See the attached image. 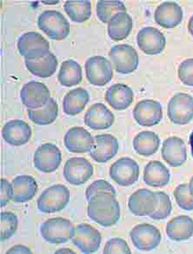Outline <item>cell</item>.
<instances>
[{
  "instance_id": "45",
  "label": "cell",
  "mask_w": 193,
  "mask_h": 254,
  "mask_svg": "<svg viewBox=\"0 0 193 254\" xmlns=\"http://www.w3.org/2000/svg\"><path fill=\"white\" fill-rule=\"evenodd\" d=\"M56 254H75V253L70 249L65 248V249H60V250L57 251Z\"/></svg>"
},
{
  "instance_id": "21",
  "label": "cell",
  "mask_w": 193,
  "mask_h": 254,
  "mask_svg": "<svg viewBox=\"0 0 193 254\" xmlns=\"http://www.w3.org/2000/svg\"><path fill=\"white\" fill-rule=\"evenodd\" d=\"M115 120L113 113L101 103L94 104L84 114L85 126L93 130H106L113 126Z\"/></svg>"
},
{
  "instance_id": "24",
  "label": "cell",
  "mask_w": 193,
  "mask_h": 254,
  "mask_svg": "<svg viewBox=\"0 0 193 254\" xmlns=\"http://www.w3.org/2000/svg\"><path fill=\"white\" fill-rule=\"evenodd\" d=\"M132 90L127 85L115 84L107 89L105 95L106 102L117 111H123L133 102Z\"/></svg>"
},
{
  "instance_id": "22",
  "label": "cell",
  "mask_w": 193,
  "mask_h": 254,
  "mask_svg": "<svg viewBox=\"0 0 193 254\" xmlns=\"http://www.w3.org/2000/svg\"><path fill=\"white\" fill-rule=\"evenodd\" d=\"M162 158L169 166L179 167L185 164L187 159V152L185 142L179 137L166 138L161 149Z\"/></svg>"
},
{
  "instance_id": "44",
  "label": "cell",
  "mask_w": 193,
  "mask_h": 254,
  "mask_svg": "<svg viewBox=\"0 0 193 254\" xmlns=\"http://www.w3.org/2000/svg\"><path fill=\"white\" fill-rule=\"evenodd\" d=\"M188 30L189 32L193 36V16L190 18L189 23H188Z\"/></svg>"
},
{
  "instance_id": "29",
  "label": "cell",
  "mask_w": 193,
  "mask_h": 254,
  "mask_svg": "<svg viewBox=\"0 0 193 254\" xmlns=\"http://www.w3.org/2000/svg\"><path fill=\"white\" fill-rule=\"evenodd\" d=\"M89 100L90 96L85 89L81 87L73 89L64 98V112L70 116L77 115L84 109Z\"/></svg>"
},
{
  "instance_id": "36",
  "label": "cell",
  "mask_w": 193,
  "mask_h": 254,
  "mask_svg": "<svg viewBox=\"0 0 193 254\" xmlns=\"http://www.w3.org/2000/svg\"><path fill=\"white\" fill-rule=\"evenodd\" d=\"M0 238L1 240H9L17 232L18 217L11 212H2L0 214Z\"/></svg>"
},
{
  "instance_id": "18",
  "label": "cell",
  "mask_w": 193,
  "mask_h": 254,
  "mask_svg": "<svg viewBox=\"0 0 193 254\" xmlns=\"http://www.w3.org/2000/svg\"><path fill=\"white\" fill-rule=\"evenodd\" d=\"M119 152V141L111 134H99L94 137V145L90 151L91 159L98 163H106Z\"/></svg>"
},
{
  "instance_id": "1",
  "label": "cell",
  "mask_w": 193,
  "mask_h": 254,
  "mask_svg": "<svg viewBox=\"0 0 193 254\" xmlns=\"http://www.w3.org/2000/svg\"><path fill=\"white\" fill-rule=\"evenodd\" d=\"M89 218L100 226L109 227L116 225L120 218V207L116 195L101 192L88 200Z\"/></svg>"
},
{
  "instance_id": "42",
  "label": "cell",
  "mask_w": 193,
  "mask_h": 254,
  "mask_svg": "<svg viewBox=\"0 0 193 254\" xmlns=\"http://www.w3.org/2000/svg\"><path fill=\"white\" fill-rule=\"evenodd\" d=\"M13 190H12V184L10 183L8 180L1 179V190H0V197H1V207H4L7 205L12 198Z\"/></svg>"
},
{
  "instance_id": "43",
  "label": "cell",
  "mask_w": 193,
  "mask_h": 254,
  "mask_svg": "<svg viewBox=\"0 0 193 254\" xmlns=\"http://www.w3.org/2000/svg\"><path fill=\"white\" fill-rule=\"evenodd\" d=\"M6 254H32V251L23 245H16L15 247L10 248Z\"/></svg>"
},
{
  "instance_id": "41",
  "label": "cell",
  "mask_w": 193,
  "mask_h": 254,
  "mask_svg": "<svg viewBox=\"0 0 193 254\" xmlns=\"http://www.w3.org/2000/svg\"><path fill=\"white\" fill-rule=\"evenodd\" d=\"M179 78L183 84L193 86V59H187L180 64Z\"/></svg>"
},
{
  "instance_id": "28",
  "label": "cell",
  "mask_w": 193,
  "mask_h": 254,
  "mask_svg": "<svg viewBox=\"0 0 193 254\" xmlns=\"http://www.w3.org/2000/svg\"><path fill=\"white\" fill-rule=\"evenodd\" d=\"M170 179L169 170L159 161H151L144 167V181L149 187H164L169 183Z\"/></svg>"
},
{
  "instance_id": "10",
  "label": "cell",
  "mask_w": 193,
  "mask_h": 254,
  "mask_svg": "<svg viewBox=\"0 0 193 254\" xmlns=\"http://www.w3.org/2000/svg\"><path fill=\"white\" fill-rule=\"evenodd\" d=\"M71 241L83 254H94L100 247L102 236L91 225L80 224L75 227Z\"/></svg>"
},
{
  "instance_id": "3",
  "label": "cell",
  "mask_w": 193,
  "mask_h": 254,
  "mask_svg": "<svg viewBox=\"0 0 193 254\" xmlns=\"http://www.w3.org/2000/svg\"><path fill=\"white\" fill-rule=\"evenodd\" d=\"M39 28L50 39L63 40L70 33V24L61 12L48 10L42 12L38 18Z\"/></svg>"
},
{
  "instance_id": "19",
  "label": "cell",
  "mask_w": 193,
  "mask_h": 254,
  "mask_svg": "<svg viewBox=\"0 0 193 254\" xmlns=\"http://www.w3.org/2000/svg\"><path fill=\"white\" fill-rule=\"evenodd\" d=\"M64 144L69 152L85 153L91 151L94 145V138L83 127H71L64 135Z\"/></svg>"
},
{
  "instance_id": "5",
  "label": "cell",
  "mask_w": 193,
  "mask_h": 254,
  "mask_svg": "<svg viewBox=\"0 0 193 254\" xmlns=\"http://www.w3.org/2000/svg\"><path fill=\"white\" fill-rule=\"evenodd\" d=\"M109 57L115 71L121 74H129L136 71L138 66L137 51L129 45H117L113 46Z\"/></svg>"
},
{
  "instance_id": "37",
  "label": "cell",
  "mask_w": 193,
  "mask_h": 254,
  "mask_svg": "<svg viewBox=\"0 0 193 254\" xmlns=\"http://www.w3.org/2000/svg\"><path fill=\"white\" fill-rule=\"evenodd\" d=\"M155 193L158 198V205L156 210L149 217L155 220L166 219L172 211V201L170 197L164 191H156Z\"/></svg>"
},
{
  "instance_id": "7",
  "label": "cell",
  "mask_w": 193,
  "mask_h": 254,
  "mask_svg": "<svg viewBox=\"0 0 193 254\" xmlns=\"http://www.w3.org/2000/svg\"><path fill=\"white\" fill-rule=\"evenodd\" d=\"M84 67L88 81L95 86L106 85L113 78L112 64L105 57L89 58L85 62Z\"/></svg>"
},
{
  "instance_id": "15",
  "label": "cell",
  "mask_w": 193,
  "mask_h": 254,
  "mask_svg": "<svg viewBox=\"0 0 193 254\" xmlns=\"http://www.w3.org/2000/svg\"><path fill=\"white\" fill-rule=\"evenodd\" d=\"M137 46L147 55H157L161 53L166 46L165 37L155 27L141 29L137 36Z\"/></svg>"
},
{
  "instance_id": "33",
  "label": "cell",
  "mask_w": 193,
  "mask_h": 254,
  "mask_svg": "<svg viewBox=\"0 0 193 254\" xmlns=\"http://www.w3.org/2000/svg\"><path fill=\"white\" fill-rule=\"evenodd\" d=\"M59 106L54 99L50 98L45 106L39 109H28L30 120L39 126H47L56 120Z\"/></svg>"
},
{
  "instance_id": "23",
  "label": "cell",
  "mask_w": 193,
  "mask_h": 254,
  "mask_svg": "<svg viewBox=\"0 0 193 254\" xmlns=\"http://www.w3.org/2000/svg\"><path fill=\"white\" fill-rule=\"evenodd\" d=\"M154 19L163 28H174L182 22V8L175 2L162 3L155 11Z\"/></svg>"
},
{
  "instance_id": "11",
  "label": "cell",
  "mask_w": 193,
  "mask_h": 254,
  "mask_svg": "<svg viewBox=\"0 0 193 254\" xmlns=\"http://www.w3.org/2000/svg\"><path fill=\"white\" fill-rule=\"evenodd\" d=\"M134 247L144 252L154 250L161 242L160 231L150 224H140L135 226L130 233Z\"/></svg>"
},
{
  "instance_id": "25",
  "label": "cell",
  "mask_w": 193,
  "mask_h": 254,
  "mask_svg": "<svg viewBox=\"0 0 193 254\" xmlns=\"http://www.w3.org/2000/svg\"><path fill=\"white\" fill-rule=\"evenodd\" d=\"M13 195L11 200L15 203L28 202L38 191V184L35 179L29 175H20L12 180Z\"/></svg>"
},
{
  "instance_id": "2",
  "label": "cell",
  "mask_w": 193,
  "mask_h": 254,
  "mask_svg": "<svg viewBox=\"0 0 193 254\" xmlns=\"http://www.w3.org/2000/svg\"><path fill=\"white\" fill-rule=\"evenodd\" d=\"M73 224L69 219L53 218L47 219L40 226V234L48 243L54 245L66 243L73 236Z\"/></svg>"
},
{
  "instance_id": "38",
  "label": "cell",
  "mask_w": 193,
  "mask_h": 254,
  "mask_svg": "<svg viewBox=\"0 0 193 254\" xmlns=\"http://www.w3.org/2000/svg\"><path fill=\"white\" fill-rule=\"evenodd\" d=\"M173 194L180 208L185 211H193V196L190 192L189 185H179L176 187Z\"/></svg>"
},
{
  "instance_id": "40",
  "label": "cell",
  "mask_w": 193,
  "mask_h": 254,
  "mask_svg": "<svg viewBox=\"0 0 193 254\" xmlns=\"http://www.w3.org/2000/svg\"><path fill=\"white\" fill-rule=\"evenodd\" d=\"M103 254H131L126 240L121 238H113L106 242Z\"/></svg>"
},
{
  "instance_id": "16",
  "label": "cell",
  "mask_w": 193,
  "mask_h": 254,
  "mask_svg": "<svg viewBox=\"0 0 193 254\" xmlns=\"http://www.w3.org/2000/svg\"><path fill=\"white\" fill-rule=\"evenodd\" d=\"M20 98L23 105L28 109H39L46 105L51 98V94L45 84L31 81L23 86Z\"/></svg>"
},
{
  "instance_id": "17",
  "label": "cell",
  "mask_w": 193,
  "mask_h": 254,
  "mask_svg": "<svg viewBox=\"0 0 193 254\" xmlns=\"http://www.w3.org/2000/svg\"><path fill=\"white\" fill-rule=\"evenodd\" d=\"M158 205L157 195L148 189H139L130 195L128 207L135 216H150Z\"/></svg>"
},
{
  "instance_id": "27",
  "label": "cell",
  "mask_w": 193,
  "mask_h": 254,
  "mask_svg": "<svg viewBox=\"0 0 193 254\" xmlns=\"http://www.w3.org/2000/svg\"><path fill=\"white\" fill-rule=\"evenodd\" d=\"M25 64L27 70L32 74L42 78L52 77L58 67V60L56 56L52 53L39 59H25Z\"/></svg>"
},
{
  "instance_id": "6",
  "label": "cell",
  "mask_w": 193,
  "mask_h": 254,
  "mask_svg": "<svg viewBox=\"0 0 193 254\" xmlns=\"http://www.w3.org/2000/svg\"><path fill=\"white\" fill-rule=\"evenodd\" d=\"M167 115L172 123L184 126L193 119V98L187 93L179 92L170 99Z\"/></svg>"
},
{
  "instance_id": "31",
  "label": "cell",
  "mask_w": 193,
  "mask_h": 254,
  "mask_svg": "<svg viewBox=\"0 0 193 254\" xmlns=\"http://www.w3.org/2000/svg\"><path fill=\"white\" fill-rule=\"evenodd\" d=\"M160 138L153 131H141L133 138V148L137 154L144 157L153 155L158 152Z\"/></svg>"
},
{
  "instance_id": "8",
  "label": "cell",
  "mask_w": 193,
  "mask_h": 254,
  "mask_svg": "<svg viewBox=\"0 0 193 254\" xmlns=\"http://www.w3.org/2000/svg\"><path fill=\"white\" fill-rule=\"evenodd\" d=\"M18 49L25 59L34 60L49 54V42L38 32L24 33L18 41Z\"/></svg>"
},
{
  "instance_id": "12",
  "label": "cell",
  "mask_w": 193,
  "mask_h": 254,
  "mask_svg": "<svg viewBox=\"0 0 193 254\" xmlns=\"http://www.w3.org/2000/svg\"><path fill=\"white\" fill-rule=\"evenodd\" d=\"M63 174L68 183L80 186L91 179L93 174V166L84 158H71L65 163Z\"/></svg>"
},
{
  "instance_id": "26",
  "label": "cell",
  "mask_w": 193,
  "mask_h": 254,
  "mask_svg": "<svg viewBox=\"0 0 193 254\" xmlns=\"http://www.w3.org/2000/svg\"><path fill=\"white\" fill-rule=\"evenodd\" d=\"M166 234L174 241H185L193 236V219L180 215L171 219L166 225Z\"/></svg>"
},
{
  "instance_id": "14",
  "label": "cell",
  "mask_w": 193,
  "mask_h": 254,
  "mask_svg": "<svg viewBox=\"0 0 193 254\" xmlns=\"http://www.w3.org/2000/svg\"><path fill=\"white\" fill-rule=\"evenodd\" d=\"M133 118L141 127H151L158 125L163 118L160 103L153 99L141 100L134 107Z\"/></svg>"
},
{
  "instance_id": "30",
  "label": "cell",
  "mask_w": 193,
  "mask_h": 254,
  "mask_svg": "<svg viewBox=\"0 0 193 254\" xmlns=\"http://www.w3.org/2000/svg\"><path fill=\"white\" fill-rule=\"evenodd\" d=\"M132 29V18L127 12L114 15L108 23V35L114 41L127 39Z\"/></svg>"
},
{
  "instance_id": "39",
  "label": "cell",
  "mask_w": 193,
  "mask_h": 254,
  "mask_svg": "<svg viewBox=\"0 0 193 254\" xmlns=\"http://www.w3.org/2000/svg\"><path fill=\"white\" fill-rule=\"evenodd\" d=\"M101 192H110L112 194L116 195V190L111 184L108 183L106 180H96L87 187L85 191V198L88 201L94 195Z\"/></svg>"
},
{
  "instance_id": "35",
  "label": "cell",
  "mask_w": 193,
  "mask_h": 254,
  "mask_svg": "<svg viewBox=\"0 0 193 254\" xmlns=\"http://www.w3.org/2000/svg\"><path fill=\"white\" fill-rule=\"evenodd\" d=\"M97 16L103 23H109L114 15L126 12L127 7L121 1L101 0L97 4Z\"/></svg>"
},
{
  "instance_id": "20",
  "label": "cell",
  "mask_w": 193,
  "mask_h": 254,
  "mask_svg": "<svg viewBox=\"0 0 193 254\" xmlns=\"http://www.w3.org/2000/svg\"><path fill=\"white\" fill-rule=\"evenodd\" d=\"M2 137L4 141L13 146L26 144L32 137V129L23 120L8 121L2 129Z\"/></svg>"
},
{
  "instance_id": "47",
  "label": "cell",
  "mask_w": 193,
  "mask_h": 254,
  "mask_svg": "<svg viewBox=\"0 0 193 254\" xmlns=\"http://www.w3.org/2000/svg\"><path fill=\"white\" fill-rule=\"evenodd\" d=\"M190 145H191V148H192V154H193V131L190 136Z\"/></svg>"
},
{
  "instance_id": "32",
  "label": "cell",
  "mask_w": 193,
  "mask_h": 254,
  "mask_svg": "<svg viewBox=\"0 0 193 254\" xmlns=\"http://www.w3.org/2000/svg\"><path fill=\"white\" fill-rule=\"evenodd\" d=\"M82 68L79 64L72 60L64 61L58 75V79L61 85L71 87L78 85L82 81Z\"/></svg>"
},
{
  "instance_id": "13",
  "label": "cell",
  "mask_w": 193,
  "mask_h": 254,
  "mask_svg": "<svg viewBox=\"0 0 193 254\" xmlns=\"http://www.w3.org/2000/svg\"><path fill=\"white\" fill-rule=\"evenodd\" d=\"M62 160V154L57 145L47 143L36 150L33 162L36 168L45 173L56 171Z\"/></svg>"
},
{
  "instance_id": "9",
  "label": "cell",
  "mask_w": 193,
  "mask_h": 254,
  "mask_svg": "<svg viewBox=\"0 0 193 254\" xmlns=\"http://www.w3.org/2000/svg\"><path fill=\"white\" fill-rule=\"evenodd\" d=\"M110 176L119 186L130 187L139 178V166L134 159L124 157L112 165Z\"/></svg>"
},
{
  "instance_id": "34",
  "label": "cell",
  "mask_w": 193,
  "mask_h": 254,
  "mask_svg": "<svg viewBox=\"0 0 193 254\" xmlns=\"http://www.w3.org/2000/svg\"><path fill=\"white\" fill-rule=\"evenodd\" d=\"M64 9L69 18L76 23H83L91 18V4L88 0L66 1Z\"/></svg>"
},
{
  "instance_id": "46",
  "label": "cell",
  "mask_w": 193,
  "mask_h": 254,
  "mask_svg": "<svg viewBox=\"0 0 193 254\" xmlns=\"http://www.w3.org/2000/svg\"><path fill=\"white\" fill-rule=\"evenodd\" d=\"M189 189L191 194L193 195V177L192 178V179H191V180H190Z\"/></svg>"
},
{
  "instance_id": "4",
  "label": "cell",
  "mask_w": 193,
  "mask_h": 254,
  "mask_svg": "<svg viewBox=\"0 0 193 254\" xmlns=\"http://www.w3.org/2000/svg\"><path fill=\"white\" fill-rule=\"evenodd\" d=\"M70 200V191L64 185H54L44 190L38 198L37 205L40 212L54 213L66 207Z\"/></svg>"
}]
</instances>
